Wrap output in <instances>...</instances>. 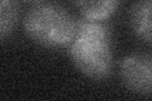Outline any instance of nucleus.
Returning <instances> with one entry per match:
<instances>
[{"label": "nucleus", "instance_id": "obj_1", "mask_svg": "<svg viewBox=\"0 0 152 101\" xmlns=\"http://www.w3.org/2000/svg\"><path fill=\"white\" fill-rule=\"evenodd\" d=\"M69 54L83 75L100 81L112 72L113 53L110 32L103 20L84 18L76 20V29L70 42Z\"/></svg>", "mask_w": 152, "mask_h": 101}, {"label": "nucleus", "instance_id": "obj_2", "mask_svg": "<svg viewBox=\"0 0 152 101\" xmlns=\"http://www.w3.org/2000/svg\"><path fill=\"white\" fill-rule=\"evenodd\" d=\"M76 29V19L65 8L43 3L29 9L24 31L31 39L46 48L69 46Z\"/></svg>", "mask_w": 152, "mask_h": 101}, {"label": "nucleus", "instance_id": "obj_3", "mask_svg": "<svg viewBox=\"0 0 152 101\" xmlns=\"http://www.w3.org/2000/svg\"><path fill=\"white\" fill-rule=\"evenodd\" d=\"M123 84L132 92L150 96L152 91V60L148 54H132L122 62Z\"/></svg>", "mask_w": 152, "mask_h": 101}, {"label": "nucleus", "instance_id": "obj_4", "mask_svg": "<svg viewBox=\"0 0 152 101\" xmlns=\"http://www.w3.org/2000/svg\"><path fill=\"white\" fill-rule=\"evenodd\" d=\"M151 0H137L131 9V25L137 36L146 43H151L152 24H151Z\"/></svg>", "mask_w": 152, "mask_h": 101}, {"label": "nucleus", "instance_id": "obj_5", "mask_svg": "<svg viewBox=\"0 0 152 101\" xmlns=\"http://www.w3.org/2000/svg\"><path fill=\"white\" fill-rule=\"evenodd\" d=\"M121 0H74L84 18L91 20H105L114 14Z\"/></svg>", "mask_w": 152, "mask_h": 101}, {"label": "nucleus", "instance_id": "obj_6", "mask_svg": "<svg viewBox=\"0 0 152 101\" xmlns=\"http://www.w3.org/2000/svg\"><path fill=\"white\" fill-rule=\"evenodd\" d=\"M18 18L19 10L15 0H0V41L14 32Z\"/></svg>", "mask_w": 152, "mask_h": 101}]
</instances>
